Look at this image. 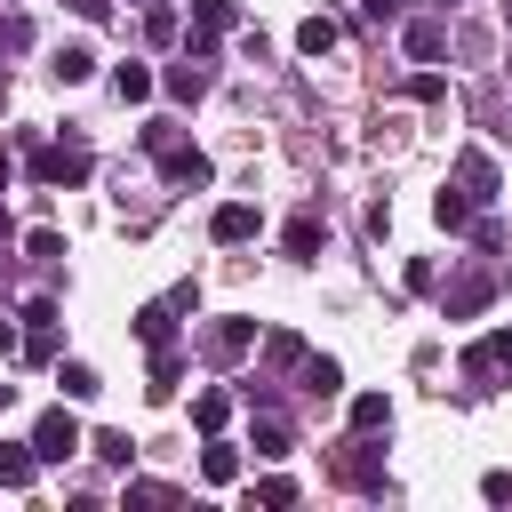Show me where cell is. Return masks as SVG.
<instances>
[{
  "mask_svg": "<svg viewBox=\"0 0 512 512\" xmlns=\"http://www.w3.org/2000/svg\"><path fill=\"white\" fill-rule=\"evenodd\" d=\"M144 144L160 152V176H168V184H208V176H216L200 144H176V136H168V120H152V128H144Z\"/></svg>",
  "mask_w": 512,
  "mask_h": 512,
  "instance_id": "1",
  "label": "cell"
},
{
  "mask_svg": "<svg viewBox=\"0 0 512 512\" xmlns=\"http://www.w3.org/2000/svg\"><path fill=\"white\" fill-rule=\"evenodd\" d=\"M88 168H96V160H88L80 144H32V176H40V184H88Z\"/></svg>",
  "mask_w": 512,
  "mask_h": 512,
  "instance_id": "2",
  "label": "cell"
},
{
  "mask_svg": "<svg viewBox=\"0 0 512 512\" xmlns=\"http://www.w3.org/2000/svg\"><path fill=\"white\" fill-rule=\"evenodd\" d=\"M72 448H80V424H72L64 408H48V416L32 424V456H40V464H64Z\"/></svg>",
  "mask_w": 512,
  "mask_h": 512,
  "instance_id": "3",
  "label": "cell"
},
{
  "mask_svg": "<svg viewBox=\"0 0 512 512\" xmlns=\"http://www.w3.org/2000/svg\"><path fill=\"white\" fill-rule=\"evenodd\" d=\"M464 376H472V384H488V376H512V328L480 336V344L464 352Z\"/></svg>",
  "mask_w": 512,
  "mask_h": 512,
  "instance_id": "4",
  "label": "cell"
},
{
  "mask_svg": "<svg viewBox=\"0 0 512 512\" xmlns=\"http://www.w3.org/2000/svg\"><path fill=\"white\" fill-rule=\"evenodd\" d=\"M456 192H464V200H496V192H504L496 160H488V152H456Z\"/></svg>",
  "mask_w": 512,
  "mask_h": 512,
  "instance_id": "5",
  "label": "cell"
},
{
  "mask_svg": "<svg viewBox=\"0 0 512 512\" xmlns=\"http://www.w3.org/2000/svg\"><path fill=\"white\" fill-rule=\"evenodd\" d=\"M48 72H56L64 88H80V80H96V48H88V40H64V48L48 56Z\"/></svg>",
  "mask_w": 512,
  "mask_h": 512,
  "instance_id": "6",
  "label": "cell"
},
{
  "mask_svg": "<svg viewBox=\"0 0 512 512\" xmlns=\"http://www.w3.org/2000/svg\"><path fill=\"white\" fill-rule=\"evenodd\" d=\"M208 232H216L224 248H240V240H256V208H248V200H224V208L208 216Z\"/></svg>",
  "mask_w": 512,
  "mask_h": 512,
  "instance_id": "7",
  "label": "cell"
},
{
  "mask_svg": "<svg viewBox=\"0 0 512 512\" xmlns=\"http://www.w3.org/2000/svg\"><path fill=\"white\" fill-rule=\"evenodd\" d=\"M408 56H416V64H440V56H448V24H440V16H416V24H408Z\"/></svg>",
  "mask_w": 512,
  "mask_h": 512,
  "instance_id": "8",
  "label": "cell"
},
{
  "mask_svg": "<svg viewBox=\"0 0 512 512\" xmlns=\"http://www.w3.org/2000/svg\"><path fill=\"white\" fill-rule=\"evenodd\" d=\"M232 24V0H192V56H208V40Z\"/></svg>",
  "mask_w": 512,
  "mask_h": 512,
  "instance_id": "9",
  "label": "cell"
},
{
  "mask_svg": "<svg viewBox=\"0 0 512 512\" xmlns=\"http://www.w3.org/2000/svg\"><path fill=\"white\" fill-rule=\"evenodd\" d=\"M320 240H328V224H320V216H296V224L280 232V248H288L296 264H312V256H320Z\"/></svg>",
  "mask_w": 512,
  "mask_h": 512,
  "instance_id": "10",
  "label": "cell"
},
{
  "mask_svg": "<svg viewBox=\"0 0 512 512\" xmlns=\"http://www.w3.org/2000/svg\"><path fill=\"white\" fill-rule=\"evenodd\" d=\"M296 368H304V392H312V400H336V392H344V368H336V360H320V352H304Z\"/></svg>",
  "mask_w": 512,
  "mask_h": 512,
  "instance_id": "11",
  "label": "cell"
},
{
  "mask_svg": "<svg viewBox=\"0 0 512 512\" xmlns=\"http://www.w3.org/2000/svg\"><path fill=\"white\" fill-rule=\"evenodd\" d=\"M248 344H256V320H216V336H208V352H216V360H240Z\"/></svg>",
  "mask_w": 512,
  "mask_h": 512,
  "instance_id": "12",
  "label": "cell"
},
{
  "mask_svg": "<svg viewBox=\"0 0 512 512\" xmlns=\"http://www.w3.org/2000/svg\"><path fill=\"white\" fill-rule=\"evenodd\" d=\"M200 88H208V64H200V56H184V64H168V96H176V104H192Z\"/></svg>",
  "mask_w": 512,
  "mask_h": 512,
  "instance_id": "13",
  "label": "cell"
},
{
  "mask_svg": "<svg viewBox=\"0 0 512 512\" xmlns=\"http://www.w3.org/2000/svg\"><path fill=\"white\" fill-rule=\"evenodd\" d=\"M176 376H184V352H176V344H160V352H152V384H144V392H152V400H168V392H176Z\"/></svg>",
  "mask_w": 512,
  "mask_h": 512,
  "instance_id": "14",
  "label": "cell"
},
{
  "mask_svg": "<svg viewBox=\"0 0 512 512\" xmlns=\"http://www.w3.org/2000/svg\"><path fill=\"white\" fill-rule=\"evenodd\" d=\"M296 48H304V56H328V48H336V16H304V24H296Z\"/></svg>",
  "mask_w": 512,
  "mask_h": 512,
  "instance_id": "15",
  "label": "cell"
},
{
  "mask_svg": "<svg viewBox=\"0 0 512 512\" xmlns=\"http://www.w3.org/2000/svg\"><path fill=\"white\" fill-rule=\"evenodd\" d=\"M56 384H64V400H96V392H104L88 360H64V368H56Z\"/></svg>",
  "mask_w": 512,
  "mask_h": 512,
  "instance_id": "16",
  "label": "cell"
},
{
  "mask_svg": "<svg viewBox=\"0 0 512 512\" xmlns=\"http://www.w3.org/2000/svg\"><path fill=\"white\" fill-rule=\"evenodd\" d=\"M384 424H392V400L384 392H360L352 400V432H384Z\"/></svg>",
  "mask_w": 512,
  "mask_h": 512,
  "instance_id": "17",
  "label": "cell"
},
{
  "mask_svg": "<svg viewBox=\"0 0 512 512\" xmlns=\"http://www.w3.org/2000/svg\"><path fill=\"white\" fill-rule=\"evenodd\" d=\"M344 480H352V488H376V480H384V464L368 456V432L352 440V456H344Z\"/></svg>",
  "mask_w": 512,
  "mask_h": 512,
  "instance_id": "18",
  "label": "cell"
},
{
  "mask_svg": "<svg viewBox=\"0 0 512 512\" xmlns=\"http://www.w3.org/2000/svg\"><path fill=\"white\" fill-rule=\"evenodd\" d=\"M32 472H40L32 448H0V488H32Z\"/></svg>",
  "mask_w": 512,
  "mask_h": 512,
  "instance_id": "19",
  "label": "cell"
},
{
  "mask_svg": "<svg viewBox=\"0 0 512 512\" xmlns=\"http://www.w3.org/2000/svg\"><path fill=\"white\" fill-rule=\"evenodd\" d=\"M432 224H440V232H464V224H472V200H464V192H440V200H432Z\"/></svg>",
  "mask_w": 512,
  "mask_h": 512,
  "instance_id": "20",
  "label": "cell"
},
{
  "mask_svg": "<svg viewBox=\"0 0 512 512\" xmlns=\"http://www.w3.org/2000/svg\"><path fill=\"white\" fill-rule=\"evenodd\" d=\"M112 88H120V104H144V96H152V72H144V64H120Z\"/></svg>",
  "mask_w": 512,
  "mask_h": 512,
  "instance_id": "21",
  "label": "cell"
},
{
  "mask_svg": "<svg viewBox=\"0 0 512 512\" xmlns=\"http://www.w3.org/2000/svg\"><path fill=\"white\" fill-rule=\"evenodd\" d=\"M24 256L56 264V256H64V232H56V224H32V232H24Z\"/></svg>",
  "mask_w": 512,
  "mask_h": 512,
  "instance_id": "22",
  "label": "cell"
},
{
  "mask_svg": "<svg viewBox=\"0 0 512 512\" xmlns=\"http://www.w3.org/2000/svg\"><path fill=\"white\" fill-rule=\"evenodd\" d=\"M488 296H496V288H488V280H456V288H448V312H456V320H464V312H480V304H488Z\"/></svg>",
  "mask_w": 512,
  "mask_h": 512,
  "instance_id": "23",
  "label": "cell"
},
{
  "mask_svg": "<svg viewBox=\"0 0 512 512\" xmlns=\"http://www.w3.org/2000/svg\"><path fill=\"white\" fill-rule=\"evenodd\" d=\"M224 416H232L224 392H200V400H192V424H200V432H224Z\"/></svg>",
  "mask_w": 512,
  "mask_h": 512,
  "instance_id": "24",
  "label": "cell"
},
{
  "mask_svg": "<svg viewBox=\"0 0 512 512\" xmlns=\"http://www.w3.org/2000/svg\"><path fill=\"white\" fill-rule=\"evenodd\" d=\"M200 472H208V480L224 488V480H240V456H232L224 440H208V456H200Z\"/></svg>",
  "mask_w": 512,
  "mask_h": 512,
  "instance_id": "25",
  "label": "cell"
},
{
  "mask_svg": "<svg viewBox=\"0 0 512 512\" xmlns=\"http://www.w3.org/2000/svg\"><path fill=\"white\" fill-rule=\"evenodd\" d=\"M136 336H144V344H168V304H144V312H136Z\"/></svg>",
  "mask_w": 512,
  "mask_h": 512,
  "instance_id": "26",
  "label": "cell"
},
{
  "mask_svg": "<svg viewBox=\"0 0 512 512\" xmlns=\"http://www.w3.org/2000/svg\"><path fill=\"white\" fill-rule=\"evenodd\" d=\"M256 456H288V424H280V416L256 424Z\"/></svg>",
  "mask_w": 512,
  "mask_h": 512,
  "instance_id": "27",
  "label": "cell"
},
{
  "mask_svg": "<svg viewBox=\"0 0 512 512\" xmlns=\"http://www.w3.org/2000/svg\"><path fill=\"white\" fill-rule=\"evenodd\" d=\"M144 40L168 48V40H176V8H152V16H144Z\"/></svg>",
  "mask_w": 512,
  "mask_h": 512,
  "instance_id": "28",
  "label": "cell"
},
{
  "mask_svg": "<svg viewBox=\"0 0 512 512\" xmlns=\"http://www.w3.org/2000/svg\"><path fill=\"white\" fill-rule=\"evenodd\" d=\"M88 448H96V456H104V464H128V456H136V448H128V432H96V440H88Z\"/></svg>",
  "mask_w": 512,
  "mask_h": 512,
  "instance_id": "29",
  "label": "cell"
},
{
  "mask_svg": "<svg viewBox=\"0 0 512 512\" xmlns=\"http://www.w3.org/2000/svg\"><path fill=\"white\" fill-rule=\"evenodd\" d=\"M128 504H176L168 480H128Z\"/></svg>",
  "mask_w": 512,
  "mask_h": 512,
  "instance_id": "30",
  "label": "cell"
},
{
  "mask_svg": "<svg viewBox=\"0 0 512 512\" xmlns=\"http://www.w3.org/2000/svg\"><path fill=\"white\" fill-rule=\"evenodd\" d=\"M408 96H416V104H440V96H448V80H440V72H416V80H408Z\"/></svg>",
  "mask_w": 512,
  "mask_h": 512,
  "instance_id": "31",
  "label": "cell"
},
{
  "mask_svg": "<svg viewBox=\"0 0 512 512\" xmlns=\"http://www.w3.org/2000/svg\"><path fill=\"white\" fill-rule=\"evenodd\" d=\"M24 360H56V320H48V328H32V336H24Z\"/></svg>",
  "mask_w": 512,
  "mask_h": 512,
  "instance_id": "32",
  "label": "cell"
},
{
  "mask_svg": "<svg viewBox=\"0 0 512 512\" xmlns=\"http://www.w3.org/2000/svg\"><path fill=\"white\" fill-rule=\"evenodd\" d=\"M256 504H296V480H280V472H272V480H256Z\"/></svg>",
  "mask_w": 512,
  "mask_h": 512,
  "instance_id": "33",
  "label": "cell"
},
{
  "mask_svg": "<svg viewBox=\"0 0 512 512\" xmlns=\"http://www.w3.org/2000/svg\"><path fill=\"white\" fill-rule=\"evenodd\" d=\"M400 8H408V0H368V24H392Z\"/></svg>",
  "mask_w": 512,
  "mask_h": 512,
  "instance_id": "34",
  "label": "cell"
},
{
  "mask_svg": "<svg viewBox=\"0 0 512 512\" xmlns=\"http://www.w3.org/2000/svg\"><path fill=\"white\" fill-rule=\"evenodd\" d=\"M72 8H80L88 24H104V16H112V0H72Z\"/></svg>",
  "mask_w": 512,
  "mask_h": 512,
  "instance_id": "35",
  "label": "cell"
},
{
  "mask_svg": "<svg viewBox=\"0 0 512 512\" xmlns=\"http://www.w3.org/2000/svg\"><path fill=\"white\" fill-rule=\"evenodd\" d=\"M0 184H8V160H0Z\"/></svg>",
  "mask_w": 512,
  "mask_h": 512,
  "instance_id": "36",
  "label": "cell"
},
{
  "mask_svg": "<svg viewBox=\"0 0 512 512\" xmlns=\"http://www.w3.org/2000/svg\"><path fill=\"white\" fill-rule=\"evenodd\" d=\"M0 96H8V80H0Z\"/></svg>",
  "mask_w": 512,
  "mask_h": 512,
  "instance_id": "37",
  "label": "cell"
}]
</instances>
